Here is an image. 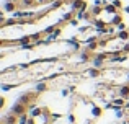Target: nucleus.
I'll return each instance as SVG.
<instances>
[{
    "mask_svg": "<svg viewBox=\"0 0 129 124\" xmlns=\"http://www.w3.org/2000/svg\"><path fill=\"white\" fill-rule=\"evenodd\" d=\"M26 111H28V106L26 105H23V103H15V105L12 106V113L13 114H16L20 118V116H23V114H26Z\"/></svg>",
    "mask_w": 129,
    "mask_h": 124,
    "instance_id": "obj_1",
    "label": "nucleus"
},
{
    "mask_svg": "<svg viewBox=\"0 0 129 124\" xmlns=\"http://www.w3.org/2000/svg\"><path fill=\"white\" fill-rule=\"evenodd\" d=\"M85 7H87L85 0H74V3H72V8L79 13H82L83 10H85Z\"/></svg>",
    "mask_w": 129,
    "mask_h": 124,
    "instance_id": "obj_2",
    "label": "nucleus"
},
{
    "mask_svg": "<svg viewBox=\"0 0 129 124\" xmlns=\"http://www.w3.org/2000/svg\"><path fill=\"white\" fill-rule=\"evenodd\" d=\"M118 95L123 96V98H127L129 96V85H123L121 88H118Z\"/></svg>",
    "mask_w": 129,
    "mask_h": 124,
    "instance_id": "obj_3",
    "label": "nucleus"
},
{
    "mask_svg": "<svg viewBox=\"0 0 129 124\" xmlns=\"http://www.w3.org/2000/svg\"><path fill=\"white\" fill-rule=\"evenodd\" d=\"M116 38H118V39H123V41H126V39H129V31H126V29H123V31H118Z\"/></svg>",
    "mask_w": 129,
    "mask_h": 124,
    "instance_id": "obj_4",
    "label": "nucleus"
},
{
    "mask_svg": "<svg viewBox=\"0 0 129 124\" xmlns=\"http://www.w3.org/2000/svg\"><path fill=\"white\" fill-rule=\"evenodd\" d=\"M12 10H13V12L16 10V3L15 2H8L5 5V8H3V12H12Z\"/></svg>",
    "mask_w": 129,
    "mask_h": 124,
    "instance_id": "obj_5",
    "label": "nucleus"
},
{
    "mask_svg": "<svg viewBox=\"0 0 129 124\" xmlns=\"http://www.w3.org/2000/svg\"><path fill=\"white\" fill-rule=\"evenodd\" d=\"M98 46H100V43H96V41L93 39V41H88V46H87V49H88V51H95V49H96Z\"/></svg>",
    "mask_w": 129,
    "mask_h": 124,
    "instance_id": "obj_6",
    "label": "nucleus"
},
{
    "mask_svg": "<svg viewBox=\"0 0 129 124\" xmlns=\"http://www.w3.org/2000/svg\"><path fill=\"white\" fill-rule=\"evenodd\" d=\"M44 90H47V85H46V83H38V87H36V93L44 92Z\"/></svg>",
    "mask_w": 129,
    "mask_h": 124,
    "instance_id": "obj_7",
    "label": "nucleus"
},
{
    "mask_svg": "<svg viewBox=\"0 0 129 124\" xmlns=\"http://www.w3.org/2000/svg\"><path fill=\"white\" fill-rule=\"evenodd\" d=\"M113 5L116 7V8H121V7H123V3H121V0H113Z\"/></svg>",
    "mask_w": 129,
    "mask_h": 124,
    "instance_id": "obj_8",
    "label": "nucleus"
},
{
    "mask_svg": "<svg viewBox=\"0 0 129 124\" xmlns=\"http://www.w3.org/2000/svg\"><path fill=\"white\" fill-rule=\"evenodd\" d=\"M93 113H95V116H100V114H101V109H100V108H95Z\"/></svg>",
    "mask_w": 129,
    "mask_h": 124,
    "instance_id": "obj_9",
    "label": "nucleus"
},
{
    "mask_svg": "<svg viewBox=\"0 0 129 124\" xmlns=\"http://www.w3.org/2000/svg\"><path fill=\"white\" fill-rule=\"evenodd\" d=\"M23 3H25V5H33L35 0H23Z\"/></svg>",
    "mask_w": 129,
    "mask_h": 124,
    "instance_id": "obj_10",
    "label": "nucleus"
},
{
    "mask_svg": "<svg viewBox=\"0 0 129 124\" xmlns=\"http://www.w3.org/2000/svg\"><path fill=\"white\" fill-rule=\"evenodd\" d=\"M10 2H15L16 3V2H20V0H10Z\"/></svg>",
    "mask_w": 129,
    "mask_h": 124,
    "instance_id": "obj_11",
    "label": "nucleus"
},
{
    "mask_svg": "<svg viewBox=\"0 0 129 124\" xmlns=\"http://www.w3.org/2000/svg\"><path fill=\"white\" fill-rule=\"evenodd\" d=\"M126 12H127V13H129V7H126Z\"/></svg>",
    "mask_w": 129,
    "mask_h": 124,
    "instance_id": "obj_12",
    "label": "nucleus"
}]
</instances>
